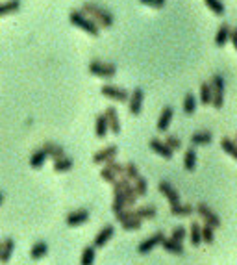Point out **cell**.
<instances>
[{
  "label": "cell",
  "instance_id": "obj_1",
  "mask_svg": "<svg viewBox=\"0 0 237 265\" xmlns=\"http://www.w3.org/2000/svg\"><path fill=\"white\" fill-rule=\"evenodd\" d=\"M82 11L99 24V28H111L113 26V15H111V11L107 8H104V6L97 4V2H84L82 4Z\"/></svg>",
  "mask_w": 237,
  "mask_h": 265
},
{
  "label": "cell",
  "instance_id": "obj_16",
  "mask_svg": "<svg viewBox=\"0 0 237 265\" xmlns=\"http://www.w3.org/2000/svg\"><path fill=\"white\" fill-rule=\"evenodd\" d=\"M172 117H174V110L170 106L163 108L160 114V119H158V132H167V128L170 126Z\"/></svg>",
  "mask_w": 237,
  "mask_h": 265
},
{
  "label": "cell",
  "instance_id": "obj_3",
  "mask_svg": "<svg viewBox=\"0 0 237 265\" xmlns=\"http://www.w3.org/2000/svg\"><path fill=\"white\" fill-rule=\"evenodd\" d=\"M87 69H89V73L93 76H99V78H104V80H111L117 75V65L115 63H107V61L93 60Z\"/></svg>",
  "mask_w": 237,
  "mask_h": 265
},
{
  "label": "cell",
  "instance_id": "obj_25",
  "mask_svg": "<svg viewBox=\"0 0 237 265\" xmlns=\"http://www.w3.org/2000/svg\"><path fill=\"white\" fill-rule=\"evenodd\" d=\"M72 165H74V161L70 158H67V156L54 159V171H56V173H67V171L72 169Z\"/></svg>",
  "mask_w": 237,
  "mask_h": 265
},
{
  "label": "cell",
  "instance_id": "obj_32",
  "mask_svg": "<svg viewBox=\"0 0 237 265\" xmlns=\"http://www.w3.org/2000/svg\"><path fill=\"white\" fill-rule=\"evenodd\" d=\"M221 149L228 156H232L234 159H237V145L234 143V139H230V137H222L221 139Z\"/></svg>",
  "mask_w": 237,
  "mask_h": 265
},
{
  "label": "cell",
  "instance_id": "obj_45",
  "mask_svg": "<svg viewBox=\"0 0 237 265\" xmlns=\"http://www.w3.org/2000/svg\"><path fill=\"white\" fill-rule=\"evenodd\" d=\"M234 143H236V145H237V134H236V137H234Z\"/></svg>",
  "mask_w": 237,
  "mask_h": 265
},
{
  "label": "cell",
  "instance_id": "obj_29",
  "mask_svg": "<svg viewBox=\"0 0 237 265\" xmlns=\"http://www.w3.org/2000/svg\"><path fill=\"white\" fill-rule=\"evenodd\" d=\"M95 258H97V249L93 245H87L82 250V258H80V264L82 265H93L95 264Z\"/></svg>",
  "mask_w": 237,
  "mask_h": 265
},
{
  "label": "cell",
  "instance_id": "obj_6",
  "mask_svg": "<svg viewBox=\"0 0 237 265\" xmlns=\"http://www.w3.org/2000/svg\"><path fill=\"white\" fill-rule=\"evenodd\" d=\"M100 95L109 100H115V102H128V99H130V93L126 89L117 87V85H109V83L100 87Z\"/></svg>",
  "mask_w": 237,
  "mask_h": 265
},
{
  "label": "cell",
  "instance_id": "obj_28",
  "mask_svg": "<svg viewBox=\"0 0 237 265\" xmlns=\"http://www.w3.org/2000/svg\"><path fill=\"white\" fill-rule=\"evenodd\" d=\"M184 167L185 171H195L197 169V151L195 149H187L184 154Z\"/></svg>",
  "mask_w": 237,
  "mask_h": 265
},
{
  "label": "cell",
  "instance_id": "obj_5",
  "mask_svg": "<svg viewBox=\"0 0 237 265\" xmlns=\"http://www.w3.org/2000/svg\"><path fill=\"white\" fill-rule=\"evenodd\" d=\"M124 174V165L123 163H119V161H115V159H111V161H107V163H104V169L100 171V178L104 180V182L107 184H113L119 176H123Z\"/></svg>",
  "mask_w": 237,
  "mask_h": 265
},
{
  "label": "cell",
  "instance_id": "obj_41",
  "mask_svg": "<svg viewBox=\"0 0 237 265\" xmlns=\"http://www.w3.org/2000/svg\"><path fill=\"white\" fill-rule=\"evenodd\" d=\"M185 237H187V230H185L184 227H174V228H172V235H170V239L184 243Z\"/></svg>",
  "mask_w": 237,
  "mask_h": 265
},
{
  "label": "cell",
  "instance_id": "obj_11",
  "mask_svg": "<svg viewBox=\"0 0 237 265\" xmlns=\"http://www.w3.org/2000/svg\"><path fill=\"white\" fill-rule=\"evenodd\" d=\"M158 189H160V193L163 195V197L169 200V204L174 206V204H180V193L170 186V184L167 182V180H161L160 184H158Z\"/></svg>",
  "mask_w": 237,
  "mask_h": 265
},
{
  "label": "cell",
  "instance_id": "obj_26",
  "mask_svg": "<svg viewBox=\"0 0 237 265\" xmlns=\"http://www.w3.org/2000/svg\"><path fill=\"white\" fill-rule=\"evenodd\" d=\"M46 152L43 151V149H39V151L35 152H32V156H30V167L32 169H41L43 167V163L46 161Z\"/></svg>",
  "mask_w": 237,
  "mask_h": 265
},
{
  "label": "cell",
  "instance_id": "obj_33",
  "mask_svg": "<svg viewBox=\"0 0 237 265\" xmlns=\"http://www.w3.org/2000/svg\"><path fill=\"white\" fill-rule=\"evenodd\" d=\"M124 176L130 180V182H135L141 173H139V167L134 163V161H128V163H124Z\"/></svg>",
  "mask_w": 237,
  "mask_h": 265
},
{
  "label": "cell",
  "instance_id": "obj_10",
  "mask_svg": "<svg viewBox=\"0 0 237 265\" xmlns=\"http://www.w3.org/2000/svg\"><path fill=\"white\" fill-rule=\"evenodd\" d=\"M143 99H145V91L141 87H135L134 93L130 95V99H128V112L132 115L141 114V110H143Z\"/></svg>",
  "mask_w": 237,
  "mask_h": 265
},
{
  "label": "cell",
  "instance_id": "obj_40",
  "mask_svg": "<svg viewBox=\"0 0 237 265\" xmlns=\"http://www.w3.org/2000/svg\"><path fill=\"white\" fill-rule=\"evenodd\" d=\"M165 145H167L172 152L180 151V149H182V139H180V137H176V136H167L165 137Z\"/></svg>",
  "mask_w": 237,
  "mask_h": 265
},
{
  "label": "cell",
  "instance_id": "obj_23",
  "mask_svg": "<svg viewBox=\"0 0 237 265\" xmlns=\"http://www.w3.org/2000/svg\"><path fill=\"white\" fill-rule=\"evenodd\" d=\"M213 141L211 132H195L191 136V147H200V145H209Z\"/></svg>",
  "mask_w": 237,
  "mask_h": 265
},
{
  "label": "cell",
  "instance_id": "obj_42",
  "mask_svg": "<svg viewBox=\"0 0 237 265\" xmlns=\"http://www.w3.org/2000/svg\"><path fill=\"white\" fill-rule=\"evenodd\" d=\"M141 4H145V6H148V8H154V9H161L163 6H165V2L167 0H139Z\"/></svg>",
  "mask_w": 237,
  "mask_h": 265
},
{
  "label": "cell",
  "instance_id": "obj_22",
  "mask_svg": "<svg viewBox=\"0 0 237 265\" xmlns=\"http://www.w3.org/2000/svg\"><path fill=\"white\" fill-rule=\"evenodd\" d=\"M19 9H21V0H4V2H0V17L11 15Z\"/></svg>",
  "mask_w": 237,
  "mask_h": 265
},
{
  "label": "cell",
  "instance_id": "obj_9",
  "mask_svg": "<svg viewBox=\"0 0 237 265\" xmlns=\"http://www.w3.org/2000/svg\"><path fill=\"white\" fill-rule=\"evenodd\" d=\"M117 145H107L106 149H100L99 152H95L93 154V163H99V165H104L107 161H111V159L117 158Z\"/></svg>",
  "mask_w": 237,
  "mask_h": 265
},
{
  "label": "cell",
  "instance_id": "obj_2",
  "mask_svg": "<svg viewBox=\"0 0 237 265\" xmlns=\"http://www.w3.org/2000/svg\"><path fill=\"white\" fill-rule=\"evenodd\" d=\"M69 23L72 24V26L80 28V30H84L85 34L93 36V38H99V36H100L99 24L95 23L93 19H89V17L85 15L82 9H72V11H70V13H69Z\"/></svg>",
  "mask_w": 237,
  "mask_h": 265
},
{
  "label": "cell",
  "instance_id": "obj_17",
  "mask_svg": "<svg viewBox=\"0 0 237 265\" xmlns=\"http://www.w3.org/2000/svg\"><path fill=\"white\" fill-rule=\"evenodd\" d=\"M230 32H232V28H230L228 23H222L219 26V30L215 34V45L219 46V48H222L230 41Z\"/></svg>",
  "mask_w": 237,
  "mask_h": 265
},
{
  "label": "cell",
  "instance_id": "obj_19",
  "mask_svg": "<svg viewBox=\"0 0 237 265\" xmlns=\"http://www.w3.org/2000/svg\"><path fill=\"white\" fill-rule=\"evenodd\" d=\"M43 151L46 152L48 158H52V159H58V158H63V156H65V151H63L62 145L52 143V141H46V143L43 145Z\"/></svg>",
  "mask_w": 237,
  "mask_h": 265
},
{
  "label": "cell",
  "instance_id": "obj_37",
  "mask_svg": "<svg viewBox=\"0 0 237 265\" xmlns=\"http://www.w3.org/2000/svg\"><path fill=\"white\" fill-rule=\"evenodd\" d=\"M204 4L207 6V9H211L215 15H224V4H222V0H204Z\"/></svg>",
  "mask_w": 237,
  "mask_h": 265
},
{
  "label": "cell",
  "instance_id": "obj_13",
  "mask_svg": "<svg viewBox=\"0 0 237 265\" xmlns=\"http://www.w3.org/2000/svg\"><path fill=\"white\" fill-rule=\"evenodd\" d=\"M148 147H150V151L156 152L158 156H161L163 159H172V156H174V152L169 149L167 145H165V141H161V139H150V143H148Z\"/></svg>",
  "mask_w": 237,
  "mask_h": 265
},
{
  "label": "cell",
  "instance_id": "obj_38",
  "mask_svg": "<svg viewBox=\"0 0 237 265\" xmlns=\"http://www.w3.org/2000/svg\"><path fill=\"white\" fill-rule=\"evenodd\" d=\"M200 234H202V243L211 245V243L215 241V228L213 227H209V225L200 227Z\"/></svg>",
  "mask_w": 237,
  "mask_h": 265
},
{
  "label": "cell",
  "instance_id": "obj_43",
  "mask_svg": "<svg viewBox=\"0 0 237 265\" xmlns=\"http://www.w3.org/2000/svg\"><path fill=\"white\" fill-rule=\"evenodd\" d=\"M230 41H232V45H234V48L237 50V28H234V30L230 32Z\"/></svg>",
  "mask_w": 237,
  "mask_h": 265
},
{
  "label": "cell",
  "instance_id": "obj_34",
  "mask_svg": "<svg viewBox=\"0 0 237 265\" xmlns=\"http://www.w3.org/2000/svg\"><path fill=\"white\" fill-rule=\"evenodd\" d=\"M135 212V215H137V219H154L156 217V213H158V210L154 208V206H141V208H137V210H134Z\"/></svg>",
  "mask_w": 237,
  "mask_h": 265
},
{
  "label": "cell",
  "instance_id": "obj_8",
  "mask_svg": "<svg viewBox=\"0 0 237 265\" xmlns=\"http://www.w3.org/2000/svg\"><path fill=\"white\" fill-rule=\"evenodd\" d=\"M165 239V235H163V232H156L154 235H150V237H146V239H143V241L137 245V252L139 254H148V252H152L158 245H161V241Z\"/></svg>",
  "mask_w": 237,
  "mask_h": 265
},
{
  "label": "cell",
  "instance_id": "obj_31",
  "mask_svg": "<svg viewBox=\"0 0 237 265\" xmlns=\"http://www.w3.org/2000/svg\"><path fill=\"white\" fill-rule=\"evenodd\" d=\"M197 97L193 95V93H187L184 97V114L185 115H193L197 112Z\"/></svg>",
  "mask_w": 237,
  "mask_h": 265
},
{
  "label": "cell",
  "instance_id": "obj_35",
  "mask_svg": "<svg viewBox=\"0 0 237 265\" xmlns=\"http://www.w3.org/2000/svg\"><path fill=\"white\" fill-rule=\"evenodd\" d=\"M189 241H191L193 247H199L202 243V234H200V225L199 223H193L191 230H189Z\"/></svg>",
  "mask_w": 237,
  "mask_h": 265
},
{
  "label": "cell",
  "instance_id": "obj_7",
  "mask_svg": "<svg viewBox=\"0 0 237 265\" xmlns=\"http://www.w3.org/2000/svg\"><path fill=\"white\" fill-rule=\"evenodd\" d=\"M195 210H197V213L200 215V219L204 221L206 225H209V227L219 228V227L222 225V223H221V217H219V215H217V213H215L213 210L209 208V206L204 204V202L197 204V208H195Z\"/></svg>",
  "mask_w": 237,
  "mask_h": 265
},
{
  "label": "cell",
  "instance_id": "obj_44",
  "mask_svg": "<svg viewBox=\"0 0 237 265\" xmlns=\"http://www.w3.org/2000/svg\"><path fill=\"white\" fill-rule=\"evenodd\" d=\"M2 202H4V195H2V193H0V204H2Z\"/></svg>",
  "mask_w": 237,
  "mask_h": 265
},
{
  "label": "cell",
  "instance_id": "obj_20",
  "mask_svg": "<svg viewBox=\"0 0 237 265\" xmlns=\"http://www.w3.org/2000/svg\"><path fill=\"white\" fill-rule=\"evenodd\" d=\"M161 247L167 250V252H170V254H176V256H182L185 250H184V245L180 241H174V239H170V237H165L163 241H161Z\"/></svg>",
  "mask_w": 237,
  "mask_h": 265
},
{
  "label": "cell",
  "instance_id": "obj_4",
  "mask_svg": "<svg viewBox=\"0 0 237 265\" xmlns=\"http://www.w3.org/2000/svg\"><path fill=\"white\" fill-rule=\"evenodd\" d=\"M209 85H211V91H213V99H211V106L215 110H222L224 106V78L221 75H213L211 80H209Z\"/></svg>",
  "mask_w": 237,
  "mask_h": 265
},
{
  "label": "cell",
  "instance_id": "obj_21",
  "mask_svg": "<svg viewBox=\"0 0 237 265\" xmlns=\"http://www.w3.org/2000/svg\"><path fill=\"white\" fill-rule=\"evenodd\" d=\"M107 132H109V126H107V119L104 114L97 115V121H95V134L99 139H104L107 136Z\"/></svg>",
  "mask_w": 237,
  "mask_h": 265
},
{
  "label": "cell",
  "instance_id": "obj_12",
  "mask_svg": "<svg viewBox=\"0 0 237 265\" xmlns=\"http://www.w3.org/2000/svg\"><path fill=\"white\" fill-rule=\"evenodd\" d=\"M107 119V126H109V132L115 134V136H119L121 134V121H119V112L115 110L113 106L106 108V112H104Z\"/></svg>",
  "mask_w": 237,
  "mask_h": 265
},
{
  "label": "cell",
  "instance_id": "obj_18",
  "mask_svg": "<svg viewBox=\"0 0 237 265\" xmlns=\"http://www.w3.org/2000/svg\"><path fill=\"white\" fill-rule=\"evenodd\" d=\"M13 250H15V241L8 237V239H4L2 241V249H0V262L2 264H8L11 256H13Z\"/></svg>",
  "mask_w": 237,
  "mask_h": 265
},
{
  "label": "cell",
  "instance_id": "obj_30",
  "mask_svg": "<svg viewBox=\"0 0 237 265\" xmlns=\"http://www.w3.org/2000/svg\"><path fill=\"white\" fill-rule=\"evenodd\" d=\"M46 252H48V245L45 241H37L30 249V258L32 260H41L43 256H46Z\"/></svg>",
  "mask_w": 237,
  "mask_h": 265
},
{
  "label": "cell",
  "instance_id": "obj_27",
  "mask_svg": "<svg viewBox=\"0 0 237 265\" xmlns=\"http://www.w3.org/2000/svg\"><path fill=\"white\" fill-rule=\"evenodd\" d=\"M195 212V208H193L191 204H174V206H170V213L172 215H176V217H189L191 213Z\"/></svg>",
  "mask_w": 237,
  "mask_h": 265
},
{
  "label": "cell",
  "instance_id": "obj_15",
  "mask_svg": "<svg viewBox=\"0 0 237 265\" xmlns=\"http://www.w3.org/2000/svg\"><path fill=\"white\" fill-rule=\"evenodd\" d=\"M89 221V212L87 210H74L67 215V225L69 227H82Z\"/></svg>",
  "mask_w": 237,
  "mask_h": 265
},
{
  "label": "cell",
  "instance_id": "obj_24",
  "mask_svg": "<svg viewBox=\"0 0 237 265\" xmlns=\"http://www.w3.org/2000/svg\"><path fill=\"white\" fill-rule=\"evenodd\" d=\"M200 104H204V106H209L211 104V99H213V91H211V85L209 82H202L200 83Z\"/></svg>",
  "mask_w": 237,
  "mask_h": 265
},
{
  "label": "cell",
  "instance_id": "obj_14",
  "mask_svg": "<svg viewBox=\"0 0 237 265\" xmlns=\"http://www.w3.org/2000/svg\"><path fill=\"white\" fill-rule=\"evenodd\" d=\"M113 234H115V228H113V225H106V227L102 228L100 230L99 234L95 235V241H93V247L95 249H100V247H104L111 237H113Z\"/></svg>",
  "mask_w": 237,
  "mask_h": 265
},
{
  "label": "cell",
  "instance_id": "obj_36",
  "mask_svg": "<svg viewBox=\"0 0 237 265\" xmlns=\"http://www.w3.org/2000/svg\"><path fill=\"white\" fill-rule=\"evenodd\" d=\"M134 184V189H135V193H137V197H146V193H148V182H146V178H143V176H139L135 182Z\"/></svg>",
  "mask_w": 237,
  "mask_h": 265
},
{
  "label": "cell",
  "instance_id": "obj_46",
  "mask_svg": "<svg viewBox=\"0 0 237 265\" xmlns=\"http://www.w3.org/2000/svg\"><path fill=\"white\" fill-rule=\"evenodd\" d=\"M0 249H2V241H0Z\"/></svg>",
  "mask_w": 237,
  "mask_h": 265
},
{
  "label": "cell",
  "instance_id": "obj_39",
  "mask_svg": "<svg viewBox=\"0 0 237 265\" xmlns=\"http://www.w3.org/2000/svg\"><path fill=\"white\" fill-rule=\"evenodd\" d=\"M121 227H123V230H126V232H134V230H139V228L143 227V221L137 219V217H134V219L123 221Z\"/></svg>",
  "mask_w": 237,
  "mask_h": 265
}]
</instances>
